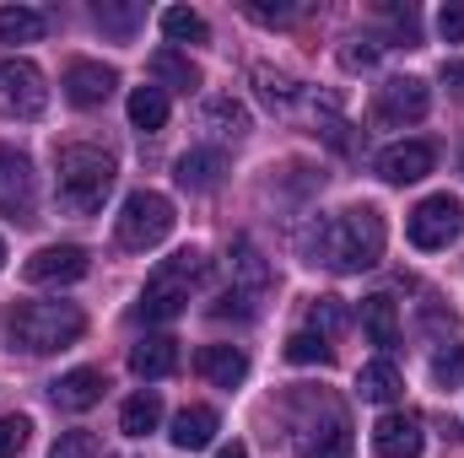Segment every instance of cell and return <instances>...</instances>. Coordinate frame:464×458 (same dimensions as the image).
<instances>
[{"mask_svg": "<svg viewBox=\"0 0 464 458\" xmlns=\"http://www.w3.org/2000/svg\"><path fill=\"white\" fill-rule=\"evenodd\" d=\"M303 248H308L314 264H330L341 275H362V270H372L383 259V216L372 205H351L341 216L319 222Z\"/></svg>", "mask_w": 464, "mask_h": 458, "instance_id": "obj_1", "label": "cell"}, {"mask_svg": "<svg viewBox=\"0 0 464 458\" xmlns=\"http://www.w3.org/2000/svg\"><path fill=\"white\" fill-rule=\"evenodd\" d=\"M281 421H286V443L303 458H351V415L330 388H297Z\"/></svg>", "mask_w": 464, "mask_h": 458, "instance_id": "obj_2", "label": "cell"}, {"mask_svg": "<svg viewBox=\"0 0 464 458\" xmlns=\"http://www.w3.org/2000/svg\"><path fill=\"white\" fill-rule=\"evenodd\" d=\"M87 313L76 302H11L5 308V340L27 356L44 350H65L71 340H82Z\"/></svg>", "mask_w": 464, "mask_h": 458, "instance_id": "obj_3", "label": "cell"}, {"mask_svg": "<svg viewBox=\"0 0 464 458\" xmlns=\"http://www.w3.org/2000/svg\"><path fill=\"white\" fill-rule=\"evenodd\" d=\"M114 189V157L98 146H65L54 157V195L71 216H92Z\"/></svg>", "mask_w": 464, "mask_h": 458, "instance_id": "obj_4", "label": "cell"}, {"mask_svg": "<svg viewBox=\"0 0 464 458\" xmlns=\"http://www.w3.org/2000/svg\"><path fill=\"white\" fill-rule=\"evenodd\" d=\"M200 270H206V259H200L195 248H184V253L162 259V264L151 270V281H146V291H140L135 313H140L146 324H168V319H179V313H184V302H189V286L200 281Z\"/></svg>", "mask_w": 464, "mask_h": 458, "instance_id": "obj_5", "label": "cell"}, {"mask_svg": "<svg viewBox=\"0 0 464 458\" xmlns=\"http://www.w3.org/2000/svg\"><path fill=\"white\" fill-rule=\"evenodd\" d=\"M114 232H119L124 248H157V243L173 232V200L157 195V189H135V195H124Z\"/></svg>", "mask_w": 464, "mask_h": 458, "instance_id": "obj_6", "label": "cell"}, {"mask_svg": "<svg viewBox=\"0 0 464 458\" xmlns=\"http://www.w3.org/2000/svg\"><path fill=\"white\" fill-rule=\"evenodd\" d=\"M49 109L44 71L33 60H0V114L5 119H38Z\"/></svg>", "mask_w": 464, "mask_h": 458, "instance_id": "obj_7", "label": "cell"}, {"mask_svg": "<svg viewBox=\"0 0 464 458\" xmlns=\"http://www.w3.org/2000/svg\"><path fill=\"white\" fill-rule=\"evenodd\" d=\"M405 232H411V243H416V248L438 253V248H449V243L464 232V205L454 200V195H427V200L411 211Z\"/></svg>", "mask_w": 464, "mask_h": 458, "instance_id": "obj_8", "label": "cell"}, {"mask_svg": "<svg viewBox=\"0 0 464 458\" xmlns=\"http://www.w3.org/2000/svg\"><path fill=\"white\" fill-rule=\"evenodd\" d=\"M33 200H38V178L33 162L16 146H0V211L11 222H33Z\"/></svg>", "mask_w": 464, "mask_h": 458, "instance_id": "obj_9", "label": "cell"}, {"mask_svg": "<svg viewBox=\"0 0 464 458\" xmlns=\"http://www.w3.org/2000/svg\"><path fill=\"white\" fill-rule=\"evenodd\" d=\"M22 275H27V286H71V281L87 275V248H76V243H49V248H38V253L22 264Z\"/></svg>", "mask_w": 464, "mask_h": 458, "instance_id": "obj_10", "label": "cell"}, {"mask_svg": "<svg viewBox=\"0 0 464 458\" xmlns=\"http://www.w3.org/2000/svg\"><path fill=\"white\" fill-rule=\"evenodd\" d=\"M427 109H432V92L416 76H394L378 87V119L383 124H416V119H427Z\"/></svg>", "mask_w": 464, "mask_h": 458, "instance_id": "obj_11", "label": "cell"}, {"mask_svg": "<svg viewBox=\"0 0 464 458\" xmlns=\"http://www.w3.org/2000/svg\"><path fill=\"white\" fill-rule=\"evenodd\" d=\"M372 448H378L383 458H421V448H427L421 415H411V410H389V415L372 426Z\"/></svg>", "mask_w": 464, "mask_h": 458, "instance_id": "obj_12", "label": "cell"}, {"mask_svg": "<svg viewBox=\"0 0 464 458\" xmlns=\"http://www.w3.org/2000/svg\"><path fill=\"white\" fill-rule=\"evenodd\" d=\"M432 162H438L432 140H400V146H389L378 157V178L383 184H416V178L432 173Z\"/></svg>", "mask_w": 464, "mask_h": 458, "instance_id": "obj_13", "label": "cell"}, {"mask_svg": "<svg viewBox=\"0 0 464 458\" xmlns=\"http://www.w3.org/2000/svg\"><path fill=\"white\" fill-rule=\"evenodd\" d=\"M119 87V76L109 65H98V60H76L71 71H65V98L76 103V109H98V103H109V92Z\"/></svg>", "mask_w": 464, "mask_h": 458, "instance_id": "obj_14", "label": "cell"}, {"mask_svg": "<svg viewBox=\"0 0 464 458\" xmlns=\"http://www.w3.org/2000/svg\"><path fill=\"white\" fill-rule=\"evenodd\" d=\"M217 432H222V415L211 410V405H184L179 415H173V448L179 453H200V448H211L217 443Z\"/></svg>", "mask_w": 464, "mask_h": 458, "instance_id": "obj_15", "label": "cell"}, {"mask_svg": "<svg viewBox=\"0 0 464 458\" xmlns=\"http://www.w3.org/2000/svg\"><path fill=\"white\" fill-rule=\"evenodd\" d=\"M103 388H109V377H103L98 367H76V372H65V377L49 383V399H54L60 410H92V405L103 399Z\"/></svg>", "mask_w": 464, "mask_h": 458, "instance_id": "obj_16", "label": "cell"}, {"mask_svg": "<svg viewBox=\"0 0 464 458\" xmlns=\"http://www.w3.org/2000/svg\"><path fill=\"white\" fill-rule=\"evenodd\" d=\"M195 372H200L206 383H217V388H237V383L248 377V356H243L237 345H200Z\"/></svg>", "mask_w": 464, "mask_h": 458, "instance_id": "obj_17", "label": "cell"}, {"mask_svg": "<svg viewBox=\"0 0 464 458\" xmlns=\"http://www.w3.org/2000/svg\"><path fill=\"white\" fill-rule=\"evenodd\" d=\"M130 372L146 377V383L173 377V372H179V340H168V335H146V340L130 350Z\"/></svg>", "mask_w": 464, "mask_h": 458, "instance_id": "obj_18", "label": "cell"}, {"mask_svg": "<svg viewBox=\"0 0 464 458\" xmlns=\"http://www.w3.org/2000/svg\"><path fill=\"white\" fill-rule=\"evenodd\" d=\"M151 87H173V92H195L200 87V71H195V60L189 54H179V49H157L151 54Z\"/></svg>", "mask_w": 464, "mask_h": 458, "instance_id": "obj_19", "label": "cell"}, {"mask_svg": "<svg viewBox=\"0 0 464 458\" xmlns=\"http://www.w3.org/2000/svg\"><path fill=\"white\" fill-rule=\"evenodd\" d=\"M265 286H270V264L259 259V248H254L248 237H237V243H232V291L259 297Z\"/></svg>", "mask_w": 464, "mask_h": 458, "instance_id": "obj_20", "label": "cell"}, {"mask_svg": "<svg viewBox=\"0 0 464 458\" xmlns=\"http://www.w3.org/2000/svg\"><path fill=\"white\" fill-rule=\"evenodd\" d=\"M356 394L362 399H372V405H394L400 394H405V377H400V367L394 361H367L362 372H356Z\"/></svg>", "mask_w": 464, "mask_h": 458, "instance_id": "obj_21", "label": "cell"}, {"mask_svg": "<svg viewBox=\"0 0 464 458\" xmlns=\"http://www.w3.org/2000/svg\"><path fill=\"white\" fill-rule=\"evenodd\" d=\"M162 426V394L157 388H140V394H130L124 405H119V432L124 437H146V432H157Z\"/></svg>", "mask_w": 464, "mask_h": 458, "instance_id": "obj_22", "label": "cell"}, {"mask_svg": "<svg viewBox=\"0 0 464 458\" xmlns=\"http://www.w3.org/2000/svg\"><path fill=\"white\" fill-rule=\"evenodd\" d=\"M173 178H179L184 189H217V178H222V151H211V146L184 151L179 167H173Z\"/></svg>", "mask_w": 464, "mask_h": 458, "instance_id": "obj_23", "label": "cell"}, {"mask_svg": "<svg viewBox=\"0 0 464 458\" xmlns=\"http://www.w3.org/2000/svg\"><path fill=\"white\" fill-rule=\"evenodd\" d=\"M362 329H367V340L372 345H400V313H394V302L389 297H362Z\"/></svg>", "mask_w": 464, "mask_h": 458, "instance_id": "obj_24", "label": "cell"}, {"mask_svg": "<svg viewBox=\"0 0 464 458\" xmlns=\"http://www.w3.org/2000/svg\"><path fill=\"white\" fill-rule=\"evenodd\" d=\"M44 11L33 5H0V43H38L44 38Z\"/></svg>", "mask_w": 464, "mask_h": 458, "instance_id": "obj_25", "label": "cell"}, {"mask_svg": "<svg viewBox=\"0 0 464 458\" xmlns=\"http://www.w3.org/2000/svg\"><path fill=\"white\" fill-rule=\"evenodd\" d=\"M200 119H206V129H217L222 140L248 135V109H243V103H232V98H211V103L200 109Z\"/></svg>", "mask_w": 464, "mask_h": 458, "instance_id": "obj_26", "label": "cell"}, {"mask_svg": "<svg viewBox=\"0 0 464 458\" xmlns=\"http://www.w3.org/2000/svg\"><path fill=\"white\" fill-rule=\"evenodd\" d=\"M157 22H162V33H168L173 43H206V38H211L206 16H200V11H189V5H168Z\"/></svg>", "mask_w": 464, "mask_h": 458, "instance_id": "obj_27", "label": "cell"}, {"mask_svg": "<svg viewBox=\"0 0 464 458\" xmlns=\"http://www.w3.org/2000/svg\"><path fill=\"white\" fill-rule=\"evenodd\" d=\"M130 124L135 129H162L168 124V92L162 87H135L130 92Z\"/></svg>", "mask_w": 464, "mask_h": 458, "instance_id": "obj_28", "label": "cell"}, {"mask_svg": "<svg viewBox=\"0 0 464 458\" xmlns=\"http://www.w3.org/2000/svg\"><path fill=\"white\" fill-rule=\"evenodd\" d=\"M308 324H314V335H319V340H335V335L351 324V313H346V302H341V297H319V302L308 308Z\"/></svg>", "mask_w": 464, "mask_h": 458, "instance_id": "obj_29", "label": "cell"}, {"mask_svg": "<svg viewBox=\"0 0 464 458\" xmlns=\"http://www.w3.org/2000/svg\"><path fill=\"white\" fill-rule=\"evenodd\" d=\"M330 356H335L330 340H319L314 329H297V335L286 340V361H292V367H324Z\"/></svg>", "mask_w": 464, "mask_h": 458, "instance_id": "obj_30", "label": "cell"}, {"mask_svg": "<svg viewBox=\"0 0 464 458\" xmlns=\"http://www.w3.org/2000/svg\"><path fill=\"white\" fill-rule=\"evenodd\" d=\"M432 383H438V388H459L464 383V340L432 356Z\"/></svg>", "mask_w": 464, "mask_h": 458, "instance_id": "obj_31", "label": "cell"}, {"mask_svg": "<svg viewBox=\"0 0 464 458\" xmlns=\"http://www.w3.org/2000/svg\"><path fill=\"white\" fill-rule=\"evenodd\" d=\"M27 432H33L27 415H0V458L22 453V448H27Z\"/></svg>", "mask_w": 464, "mask_h": 458, "instance_id": "obj_32", "label": "cell"}, {"mask_svg": "<svg viewBox=\"0 0 464 458\" xmlns=\"http://www.w3.org/2000/svg\"><path fill=\"white\" fill-rule=\"evenodd\" d=\"M49 458H98V437L92 432H60V443L49 448Z\"/></svg>", "mask_w": 464, "mask_h": 458, "instance_id": "obj_33", "label": "cell"}, {"mask_svg": "<svg viewBox=\"0 0 464 458\" xmlns=\"http://www.w3.org/2000/svg\"><path fill=\"white\" fill-rule=\"evenodd\" d=\"M92 16H98V27H114L119 38H130L135 22H140V5H98Z\"/></svg>", "mask_w": 464, "mask_h": 458, "instance_id": "obj_34", "label": "cell"}, {"mask_svg": "<svg viewBox=\"0 0 464 458\" xmlns=\"http://www.w3.org/2000/svg\"><path fill=\"white\" fill-rule=\"evenodd\" d=\"M254 76H259V87H265V98H270V103H292V98H297L292 76H281V71H270V65H259Z\"/></svg>", "mask_w": 464, "mask_h": 458, "instance_id": "obj_35", "label": "cell"}, {"mask_svg": "<svg viewBox=\"0 0 464 458\" xmlns=\"http://www.w3.org/2000/svg\"><path fill=\"white\" fill-rule=\"evenodd\" d=\"M341 65H346V71H372V65H378V43H367V38L346 43V49H341Z\"/></svg>", "mask_w": 464, "mask_h": 458, "instance_id": "obj_36", "label": "cell"}, {"mask_svg": "<svg viewBox=\"0 0 464 458\" xmlns=\"http://www.w3.org/2000/svg\"><path fill=\"white\" fill-rule=\"evenodd\" d=\"M438 33H443V43H464V5H443L438 11Z\"/></svg>", "mask_w": 464, "mask_h": 458, "instance_id": "obj_37", "label": "cell"}, {"mask_svg": "<svg viewBox=\"0 0 464 458\" xmlns=\"http://www.w3.org/2000/svg\"><path fill=\"white\" fill-rule=\"evenodd\" d=\"M243 302H248L243 291H227V297H222L211 313H217V319H254V308H243Z\"/></svg>", "mask_w": 464, "mask_h": 458, "instance_id": "obj_38", "label": "cell"}, {"mask_svg": "<svg viewBox=\"0 0 464 458\" xmlns=\"http://www.w3.org/2000/svg\"><path fill=\"white\" fill-rule=\"evenodd\" d=\"M443 87L449 92H464V60H443Z\"/></svg>", "mask_w": 464, "mask_h": 458, "instance_id": "obj_39", "label": "cell"}, {"mask_svg": "<svg viewBox=\"0 0 464 458\" xmlns=\"http://www.w3.org/2000/svg\"><path fill=\"white\" fill-rule=\"evenodd\" d=\"M217 458H248V448H243V443H227V448H222Z\"/></svg>", "mask_w": 464, "mask_h": 458, "instance_id": "obj_40", "label": "cell"}, {"mask_svg": "<svg viewBox=\"0 0 464 458\" xmlns=\"http://www.w3.org/2000/svg\"><path fill=\"white\" fill-rule=\"evenodd\" d=\"M0 264H5V243H0Z\"/></svg>", "mask_w": 464, "mask_h": 458, "instance_id": "obj_41", "label": "cell"}]
</instances>
